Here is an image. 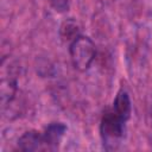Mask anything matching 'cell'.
Wrapping results in <instances>:
<instances>
[{
  "label": "cell",
  "mask_w": 152,
  "mask_h": 152,
  "mask_svg": "<svg viewBox=\"0 0 152 152\" xmlns=\"http://www.w3.org/2000/svg\"><path fill=\"white\" fill-rule=\"evenodd\" d=\"M17 90H18V86H17V80L14 77H8L5 78V76H2L1 80V102L2 106L6 107L7 104H10L15 95H17Z\"/></svg>",
  "instance_id": "obj_6"
},
{
  "label": "cell",
  "mask_w": 152,
  "mask_h": 152,
  "mask_svg": "<svg viewBox=\"0 0 152 152\" xmlns=\"http://www.w3.org/2000/svg\"><path fill=\"white\" fill-rule=\"evenodd\" d=\"M49 1H50V4L55 7L56 11L64 12L65 10H68L69 0H49Z\"/></svg>",
  "instance_id": "obj_8"
},
{
  "label": "cell",
  "mask_w": 152,
  "mask_h": 152,
  "mask_svg": "<svg viewBox=\"0 0 152 152\" xmlns=\"http://www.w3.org/2000/svg\"><path fill=\"white\" fill-rule=\"evenodd\" d=\"M112 109H113L118 115H120L121 118H124L126 121L129 119L131 112H132V106H131L129 96H128V94H127L125 90H120V91L116 94L115 100H114V102H113Z\"/></svg>",
  "instance_id": "obj_5"
},
{
  "label": "cell",
  "mask_w": 152,
  "mask_h": 152,
  "mask_svg": "<svg viewBox=\"0 0 152 152\" xmlns=\"http://www.w3.org/2000/svg\"><path fill=\"white\" fill-rule=\"evenodd\" d=\"M20 151H50L44 133L38 131H27L18 139Z\"/></svg>",
  "instance_id": "obj_3"
},
{
  "label": "cell",
  "mask_w": 152,
  "mask_h": 152,
  "mask_svg": "<svg viewBox=\"0 0 152 152\" xmlns=\"http://www.w3.org/2000/svg\"><path fill=\"white\" fill-rule=\"evenodd\" d=\"M59 34H61V38L63 42H68L70 44L78 36H81L80 34V26L75 20L68 19L61 25Z\"/></svg>",
  "instance_id": "obj_7"
},
{
  "label": "cell",
  "mask_w": 152,
  "mask_h": 152,
  "mask_svg": "<svg viewBox=\"0 0 152 152\" xmlns=\"http://www.w3.org/2000/svg\"><path fill=\"white\" fill-rule=\"evenodd\" d=\"M125 124L126 120L124 118L118 115L112 108L107 109L102 115L100 125V133L103 144H110L113 147L114 144H119L125 135Z\"/></svg>",
  "instance_id": "obj_2"
},
{
  "label": "cell",
  "mask_w": 152,
  "mask_h": 152,
  "mask_svg": "<svg viewBox=\"0 0 152 152\" xmlns=\"http://www.w3.org/2000/svg\"><path fill=\"white\" fill-rule=\"evenodd\" d=\"M70 59L75 69L80 71H86L90 68L94 62L96 50L93 40L84 36H78L69 45Z\"/></svg>",
  "instance_id": "obj_1"
},
{
  "label": "cell",
  "mask_w": 152,
  "mask_h": 152,
  "mask_svg": "<svg viewBox=\"0 0 152 152\" xmlns=\"http://www.w3.org/2000/svg\"><path fill=\"white\" fill-rule=\"evenodd\" d=\"M65 131H66V126L63 122H51L45 128V131L43 133L49 144L50 151H55L58 148V145H59Z\"/></svg>",
  "instance_id": "obj_4"
}]
</instances>
